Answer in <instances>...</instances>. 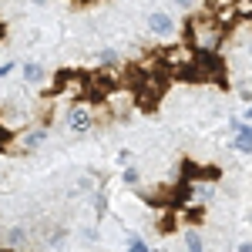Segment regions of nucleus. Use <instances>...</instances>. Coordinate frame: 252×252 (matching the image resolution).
I'll return each instance as SVG.
<instances>
[{"mask_svg": "<svg viewBox=\"0 0 252 252\" xmlns=\"http://www.w3.org/2000/svg\"><path fill=\"white\" fill-rule=\"evenodd\" d=\"M175 27H178V24H175V17L168 10H152V14H148V31H152L155 37H172Z\"/></svg>", "mask_w": 252, "mask_h": 252, "instance_id": "1", "label": "nucleus"}, {"mask_svg": "<svg viewBox=\"0 0 252 252\" xmlns=\"http://www.w3.org/2000/svg\"><path fill=\"white\" fill-rule=\"evenodd\" d=\"M91 125H94V115H91L84 104H74V108L67 111V128H71V131H88Z\"/></svg>", "mask_w": 252, "mask_h": 252, "instance_id": "2", "label": "nucleus"}, {"mask_svg": "<svg viewBox=\"0 0 252 252\" xmlns=\"http://www.w3.org/2000/svg\"><path fill=\"white\" fill-rule=\"evenodd\" d=\"M44 138H47V128H44V125L27 128V131L20 135V148H27V152H31V148H40V145H44Z\"/></svg>", "mask_w": 252, "mask_h": 252, "instance_id": "3", "label": "nucleus"}, {"mask_svg": "<svg viewBox=\"0 0 252 252\" xmlns=\"http://www.w3.org/2000/svg\"><path fill=\"white\" fill-rule=\"evenodd\" d=\"M235 152H242V155H249L252 152V128L249 125H239V128H235Z\"/></svg>", "mask_w": 252, "mask_h": 252, "instance_id": "4", "label": "nucleus"}, {"mask_svg": "<svg viewBox=\"0 0 252 252\" xmlns=\"http://www.w3.org/2000/svg\"><path fill=\"white\" fill-rule=\"evenodd\" d=\"M182 239H185V249H189V252H205V239H202L198 229H185Z\"/></svg>", "mask_w": 252, "mask_h": 252, "instance_id": "5", "label": "nucleus"}, {"mask_svg": "<svg viewBox=\"0 0 252 252\" xmlns=\"http://www.w3.org/2000/svg\"><path fill=\"white\" fill-rule=\"evenodd\" d=\"M24 81H27V84H40V81H44V67H40L37 61H27V64H24Z\"/></svg>", "mask_w": 252, "mask_h": 252, "instance_id": "6", "label": "nucleus"}, {"mask_svg": "<svg viewBox=\"0 0 252 252\" xmlns=\"http://www.w3.org/2000/svg\"><path fill=\"white\" fill-rule=\"evenodd\" d=\"M3 239H7V246H10V249H17L20 242L27 239V229H24V225H14V229H7V235H3Z\"/></svg>", "mask_w": 252, "mask_h": 252, "instance_id": "7", "label": "nucleus"}, {"mask_svg": "<svg viewBox=\"0 0 252 252\" xmlns=\"http://www.w3.org/2000/svg\"><path fill=\"white\" fill-rule=\"evenodd\" d=\"M121 178H125V185H135V182H138V168H131V165H128Z\"/></svg>", "mask_w": 252, "mask_h": 252, "instance_id": "8", "label": "nucleus"}, {"mask_svg": "<svg viewBox=\"0 0 252 252\" xmlns=\"http://www.w3.org/2000/svg\"><path fill=\"white\" fill-rule=\"evenodd\" d=\"M97 58H101V64H118V51H101Z\"/></svg>", "mask_w": 252, "mask_h": 252, "instance_id": "9", "label": "nucleus"}, {"mask_svg": "<svg viewBox=\"0 0 252 252\" xmlns=\"http://www.w3.org/2000/svg\"><path fill=\"white\" fill-rule=\"evenodd\" d=\"M14 67H17V64H14V61H7V64H0V78H7V74H10V71H14Z\"/></svg>", "mask_w": 252, "mask_h": 252, "instance_id": "10", "label": "nucleus"}, {"mask_svg": "<svg viewBox=\"0 0 252 252\" xmlns=\"http://www.w3.org/2000/svg\"><path fill=\"white\" fill-rule=\"evenodd\" d=\"M128 252H148V246H145L141 239H135V242H131V249H128Z\"/></svg>", "mask_w": 252, "mask_h": 252, "instance_id": "11", "label": "nucleus"}, {"mask_svg": "<svg viewBox=\"0 0 252 252\" xmlns=\"http://www.w3.org/2000/svg\"><path fill=\"white\" fill-rule=\"evenodd\" d=\"M239 252H252V242L246 239V242H239Z\"/></svg>", "mask_w": 252, "mask_h": 252, "instance_id": "12", "label": "nucleus"}, {"mask_svg": "<svg viewBox=\"0 0 252 252\" xmlns=\"http://www.w3.org/2000/svg\"><path fill=\"white\" fill-rule=\"evenodd\" d=\"M246 51H249V58H252V34H249V44H246Z\"/></svg>", "mask_w": 252, "mask_h": 252, "instance_id": "13", "label": "nucleus"}, {"mask_svg": "<svg viewBox=\"0 0 252 252\" xmlns=\"http://www.w3.org/2000/svg\"><path fill=\"white\" fill-rule=\"evenodd\" d=\"M246 222H249V225H252V209H249V212H246Z\"/></svg>", "mask_w": 252, "mask_h": 252, "instance_id": "14", "label": "nucleus"}]
</instances>
